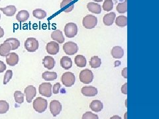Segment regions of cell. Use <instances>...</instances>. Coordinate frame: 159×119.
<instances>
[{"label": "cell", "mask_w": 159, "mask_h": 119, "mask_svg": "<svg viewBox=\"0 0 159 119\" xmlns=\"http://www.w3.org/2000/svg\"><path fill=\"white\" fill-rule=\"evenodd\" d=\"M6 69V65L3 62L0 60V73H3Z\"/></svg>", "instance_id": "38"}, {"label": "cell", "mask_w": 159, "mask_h": 119, "mask_svg": "<svg viewBox=\"0 0 159 119\" xmlns=\"http://www.w3.org/2000/svg\"><path fill=\"white\" fill-rule=\"evenodd\" d=\"M61 65L64 69H69L72 66V61L68 56H64L61 60Z\"/></svg>", "instance_id": "23"}, {"label": "cell", "mask_w": 159, "mask_h": 119, "mask_svg": "<svg viewBox=\"0 0 159 119\" xmlns=\"http://www.w3.org/2000/svg\"><path fill=\"white\" fill-rule=\"evenodd\" d=\"M61 7L65 13L71 12L74 9V6L72 4V0H63L61 3Z\"/></svg>", "instance_id": "14"}, {"label": "cell", "mask_w": 159, "mask_h": 119, "mask_svg": "<svg viewBox=\"0 0 159 119\" xmlns=\"http://www.w3.org/2000/svg\"><path fill=\"white\" fill-rule=\"evenodd\" d=\"M80 81L84 84H89L90 83L93 79V73L91 70L88 69H84L80 73Z\"/></svg>", "instance_id": "3"}, {"label": "cell", "mask_w": 159, "mask_h": 119, "mask_svg": "<svg viewBox=\"0 0 159 119\" xmlns=\"http://www.w3.org/2000/svg\"><path fill=\"white\" fill-rule=\"evenodd\" d=\"M110 119H122V118H121L120 117H119V116L114 115V116H113L112 117H111Z\"/></svg>", "instance_id": "42"}, {"label": "cell", "mask_w": 159, "mask_h": 119, "mask_svg": "<svg viewBox=\"0 0 159 119\" xmlns=\"http://www.w3.org/2000/svg\"><path fill=\"white\" fill-rule=\"evenodd\" d=\"M116 25L119 27H124L127 25V17L123 15L118 16L116 20Z\"/></svg>", "instance_id": "28"}, {"label": "cell", "mask_w": 159, "mask_h": 119, "mask_svg": "<svg viewBox=\"0 0 159 119\" xmlns=\"http://www.w3.org/2000/svg\"><path fill=\"white\" fill-rule=\"evenodd\" d=\"M87 7L89 11L93 13L99 14L102 12L101 6L96 3H94V2L88 3L87 5Z\"/></svg>", "instance_id": "19"}, {"label": "cell", "mask_w": 159, "mask_h": 119, "mask_svg": "<svg viewBox=\"0 0 159 119\" xmlns=\"http://www.w3.org/2000/svg\"><path fill=\"white\" fill-rule=\"evenodd\" d=\"M121 92L122 93L127 95V83H125L124 85L121 87Z\"/></svg>", "instance_id": "39"}, {"label": "cell", "mask_w": 159, "mask_h": 119, "mask_svg": "<svg viewBox=\"0 0 159 119\" xmlns=\"http://www.w3.org/2000/svg\"><path fill=\"white\" fill-rule=\"evenodd\" d=\"M0 1H1V0H0Z\"/></svg>", "instance_id": "46"}, {"label": "cell", "mask_w": 159, "mask_h": 119, "mask_svg": "<svg viewBox=\"0 0 159 119\" xmlns=\"http://www.w3.org/2000/svg\"><path fill=\"white\" fill-rule=\"evenodd\" d=\"M63 51L67 55L72 56L77 53L78 51V46L77 44L74 42H67L64 44Z\"/></svg>", "instance_id": "7"}, {"label": "cell", "mask_w": 159, "mask_h": 119, "mask_svg": "<svg viewBox=\"0 0 159 119\" xmlns=\"http://www.w3.org/2000/svg\"><path fill=\"white\" fill-rule=\"evenodd\" d=\"M61 86L59 83H57L53 86V93L54 94H58L59 93L60 89H61Z\"/></svg>", "instance_id": "37"}, {"label": "cell", "mask_w": 159, "mask_h": 119, "mask_svg": "<svg viewBox=\"0 0 159 119\" xmlns=\"http://www.w3.org/2000/svg\"><path fill=\"white\" fill-rule=\"evenodd\" d=\"M5 41L8 42L10 45H11V50H13V51L17 49L20 46V42L17 38H7L6 41Z\"/></svg>", "instance_id": "31"}, {"label": "cell", "mask_w": 159, "mask_h": 119, "mask_svg": "<svg viewBox=\"0 0 159 119\" xmlns=\"http://www.w3.org/2000/svg\"><path fill=\"white\" fill-rule=\"evenodd\" d=\"M116 17V13L113 12H111L104 15L103 19V22L106 26H111L113 24Z\"/></svg>", "instance_id": "15"}, {"label": "cell", "mask_w": 159, "mask_h": 119, "mask_svg": "<svg viewBox=\"0 0 159 119\" xmlns=\"http://www.w3.org/2000/svg\"><path fill=\"white\" fill-rule=\"evenodd\" d=\"M1 11L3 13L4 15H6L8 17H11L16 14L17 11V8L14 6H9L1 8Z\"/></svg>", "instance_id": "21"}, {"label": "cell", "mask_w": 159, "mask_h": 119, "mask_svg": "<svg viewBox=\"0 0 159 119\" xmlns=\"http://www.w3.org/2000/svg\"><path fill=\"white\" fill-rule=\"evenodd\" d=\"M89 107L94 112H100L103 109V103L99 100H93L91 102Z\"/></svg>", "instance_id": "22"}, {"label": "cell", "mask_w": 159, "mask_h": 119, "mask_svg": "<svg viewBox=\"0 0 159 119\" xmlns=\"http://www.w3.org/2000/svg\"><path fill=\"white\" fill-rule=\"evenodd\" d=\"M81 92L85 97H94L98 94V89L93 86H85L82 88Z\"/></svg>", "instance_id": "11"}, {"label": "cell", "mask_w": 159, "mask_h": 119, "mask_svg": "<svg viewBox=\"0 0 159 119\" xmlns=\"http://www.w3.org/2000/svg\"><path fill=\"white\" fill-rule=\"evenodd\" d=\"M102 64V60L101 59L99 58L97 56H92L89 60V65L92 68H98L100 67Z\"/></svg>", "instance_id": "27"}, {"label": "cell", "mask_w": 159, "mask_h": 119, "mask_svg": "<svg viewBox=\"0 0 159 119\" xmlns=\"http://www.w3.org/2000/svg\"><path fill=\"white\" fill-rule=\"evenodd\" d=\"M33 15L34 17L39 19H43L47 17L46 11L41 9H34L33 11Z\"/></svg>", "instance_id": "29"}, {"label": "cell", "mask_w": 159, "mask_h": 119, "mask_svg": "<svg viewBox=\"0 0 159 119\" xmlns=\"http://www.w3.org/2000/svg\"><path fill=\"white\" fill-rule=\"evenodd\" d=\"M0 19H1V14H0Z\"/></svg>", "instance_id": "45"}, {"label": "cell", "mask_w": 159, "mask_h": 119, "mask_svg": "<svg viewBox=\"0 0 159 119\" xmlns=\"http://www.w3.org/2000/svg\"><path fill=\"white\" fill-rule=\"evenodd\" d=\"M121 75L124 78H127V68H124L121 72Z\"/></svg>", "instance_id": "40"}, {"label": "cell", "mask_w": 159, "mask_h": 119, "mask_svg": "<svg viewBox=\"0 0 159 119\" xmlns=\"http://www.w3.org/2000/svg\"><path fill=\"white\" fill-rule=\"evenodd\" d=\"M61 81L64 86L72 87L75 83V76L72 72H65L62 74Z\"/></svg>", "instance_id": "4"}, {"label": "cell", "mask_w": 159, "mask_h": 119, "mask_svg": "<svg viewBox=\"0 0 159 119\" xmlns=\"http://www.w3.org/2000/svg\"><path fill=\"white\" fill-rule=\"evenodd\" d=\"M15 101L18 104H21L24 101V95L21 91H16L14 93Z\"/></svg>", "instance_id": "33"}, {"label": "cell", "mask_w": 159, "mask_h": 119, "mask_svg": "<svg viewBox=\"0 0 159 119\" xmlns=\"http://www.w3.org/2000/svg\"><path fill=\"white\" fill-rule=\"evenodd\" d=\"M76 65L80 68H84L86 66V59L82 55H77L74 59Z\"/></svg>", "instance_id": "25"}, {"label": "cell", "mask_w": 159, "mask_h": 119, "mask_svg": "<svg viewBox=\"0 0 159 119\" xmlns=\"http://www.w3.org/2000/svg\"><path fill=\"white\" fill-rule=\"evenodd\" d=\"M42 77L45 81H52L57 78V73L56 72H44L42 74Z\"/></svg>", "instance_id": "26"}, {"label": "cell", "mask_w": 159, "mask_h": 119, "mask_svg": "<svg viewBox=\"0 0 159 119\" xmlns=\"http://www.w3.org/2000/svg\"><path fill=\"white\" fill-rule=\"evenodd\" d=\"M82 119H99L98 116L92 112H86L83 115Z\"/></svg>", "instance_id": "36"}, {"label": "cell", "mask_w": 159, "mask_h": 119, "mask_svg": "<svg viewBox=\"0 0 159 119\" xmlns=\"http://www.w3.org/2000/svg\"><path fill=\"white\" fill-rule=\"evenodd\" d=\"M19 62V56L15 52H10L6 56V62L10 66H16Z\"/></svg>", "instance_id": "13"}, {"label": "cell", "mask_w": 159, "mask_h": 119, "mask_svg": "<svg viewBox=\"0 0 159 119\" xmlns=\"http://www.w3.org/2000/svg\"><path fill=\"white\" fill-rule=\"evenodd\" d=\"M126 115H127V113L125 114V119H127V117H126Z\"/></svg>", "instance_id": "44"}, {"label": "cell", "mask_w": 159, "mask_h": 119, "mask_svg": "<svg viewBox=\"0 0 159 119\" xmlns=\"http://www.w3.org/2000/svg\"><path fill=\"white\" fill-rule=\"evenodd\" d=\"M47 52L51 55H56L59 52L60 46L59 44L56 42H50L47 44L46 46Z\"/></svg>", "instance_id": "12"}, {"label": "cell", "mask_w": 159, "mask_h": 119, "mask_svg": "<svg viewBox=\"0 0 159 119\" xmlns=\"http://www.w3.org/2000/svg\"><path fill=\"white\" fill-rule=\"evenodd\" d=\"M48 102L42 97H37L33 101V108L39 113H42L47 110Z\"/></svg>", "instance_id": "1"}, {"label": "cell", "mask_w": 159, "mask_h": 119, "mask_svg": "<svg viewBox=\"0 0 159 119\" xmlns=\"http://www.w3.org/2000/svg\"><path fill=\"white\" fill-rule=\"evenodd\" d=\"M29 17V13L26 10H21L16 15V19L20 23L25 22Z\"/></svg>", "instance_id": "24"}, {"label": "cell", "mask_w": 159, "mask_h": 119, "mask_svg": "<svg viewBox=\"0 0 159 119\" xmlns=\"http://www.w3.org/2000/svg\"><path fill=\"white\" fill-rule=\"evenodd\" d=\"M93 1L96 2H103V0H93Z\"/></svg>", "instance_id": "43"}, {"label": "cell", "mask_w": 159, "mask_h": 119, "mask_svg": "<svg viewBox=\"0 0 159 119\" xmlns=\"http://www.w3.org/2000/svg\"><path fill=\"white\" fill-rule=\"evenodd\" d=\"M52 85L51 83L45 82L39 86V91L41 95L47 97H51L52 95Z\"/></svg>", "instance_id": "8"}, {"label": "cell", "mask_w": 159, "mask_h": 119, "mask_svg": "<svg viewBox=\"0 0 159 119\" xmlns=\"http://www.w3.org/2000/svg\"><path fill=\"white\" fill-rule=\"evenodd\" d=\"M13 76V72L11 70H7L6 72V74H5L4 76V78H3V84L4 85H6L7 84L10 80H11V79L12 78Z\"/></svg>", "instance_id": "35"}, {"label": "cell", "mask_w": 159, "mask_h": 119, "mask_svg": "<svg viewBox=\"0 0 159 119\" xmlns=\"http://www.w3.org/2000/svg\"><path fill=\"white\" fill-rule=\"evenodd\" d=\"M64 33L68 38H74L78 33V27L75 23H67L64 27Z\"/></svg>", "instance_id": "5"}, {"label": "cell", "mask_w": 159, "mask_h": 119, "mask_svg": "<svg viewBox=\"0 0 159 119\" xmlns=\"http://www.w3.org/2000/svg\"><path fill=\"white\" fill-rule=\"evenodd\" d=\"M39 42L34 38H28L25 42V48L29 52H35L39 48Z\"/></svg>", "instance_id": "6"}, {"label": "cell", "mask_w": 159, "mask_h": 119, "mask_svg": "<svg viewBox=\"0 0 159 119\" xmlns=\"http://www.w3.org/2000/svg\"><path fill=\"white\" fill-rule=\"evenodd\" d=\"M51 38L59 44H62L64 42V38L62 31L60 30H55L51 33Z\"/></svg>", "instance_id": "20"}, {"label": "cell", "mask_w": 159, "mask_h": 119, "mask_svg": "<svg viewBox=\"0 0 159 119\" xmlns=\"http://www.w3.org/2000/svg\"><path fill=\"white\" fill-rule=\"evenodd\" d=\"M3 35H4V31H3V29L1 27H0V38L3 37Z\"/></svg>", "instance_id": "41"}, {"label": "cell", "mask_w": 159, "mask_h": 119, "mask_svg": "<svg viewBox=\"0 0 159 119\" xmlns=\"http://www.w3.org/2000/svg\"><path fill=\"white\" fill-rule=\"evenodd\" d=\"M103 9L106 11H110L113 9V3L112 0H106L103 4Z\"/></svg>", "instance_id": "34"}, {"label": "cell", "mask_w": 159, "mask_h": 119, "mask_svg": "<svg viewBox=\"0 0 159 119\" xmlns=\"http://www.w3.org/2000/svg\"><path fill=\"white\" fill-rule=\"evenodd\" d=\"M50 111L54 117H57L62 111V105L57 100H52L50 103Z\"/></svg>", "instance_id": "9"}, {"label": "cell", "mask_w": 159, "mask_h": 119, "mask_svg": "<svg viewBox=\"0 0 159 119\" xmlns=\"http://www.w3.org/2000/svg\"><path fill=\"white\" fill-rule=\"evenodd\" d=\"M111 56L116 59L122 58L124 56V51L121 46H114L111 50Z\"/></svg>", "instance_id": "18"}, {"label": "cell", "mask_w": 159, "mask_h": 119, "mask_svg": "<svg viewBox=\"0 0 159 119\" xmlns=\"http://www.w3.org/2000/svg\"><path fill=\"white\" fill-rule=\"evenodd\" d=\"M116 10L119 13H125L127 11V0L118 3L116 7Z\"/></svg>", "instance_id": "30"}, {"label": "cell", "mask_w": 159, "mask_h": 119, "mask_svg": "<svg viewBox=\"0 0 159 119\" xmlns=\"http://www.w3.org/2000/svg\"><path fill=\"white\" fill-rule=\"evenodd\" d=\"M44 67L48 69H52L55 65V60L54 59L50 56H47L44 58L43 60Z\"/></svg>", "instance_id": "16"}, {"label": "cell", "mask_w": 159, "mask_h": 119, "mask_svg": "<svg viewBox=\"0 0 159 119\" xmlns=\"http://www.w3.org/2000/svg\"><path fill=\"white\" fill-rule=\"evenodd\" d=\"M82 24L84 28L87 29H92L95 28L98 24V19L92 15H88L84 17L82 21Z\"/></svg>", "instance_id": "2"}, {"label": "cell", "mask_w": 159, "mask_h": 119, "mask_svg": "<svg viewBox=\"0 0 159 119\" xmlns=\"http://www.w3.org/2000/svg\"><path fill=\"white\" fill-rule=\"evenodd\" d=\"M11 50V45L8 42L4 41V42L0 45V56L3 57L7 56L8 54L10 53Z\"/></svg>", "instance_id": "17"}, {"label": "cell", "mask_w": 159, "mask_h": 119, "mask_svg": "<svg viewBox=\"0 0 159 119\" xmlns=\"http://www.w3.org/2000/svg\"><path fill=\"white\" fill-rule=\"evenodd\" d=\"M9 109V103L4 100L0 101V114L6 113Z\"/></svg>", "instance_id": "32"}, {"label": "cell", "mask_w": 159, "mask_h": 119, "mask_svg": "<svg viewBox=\"0 0 159 119\" xmlns=\"http://www.w3.org/2000/svg\"><path fill=\"white\" fill-rule=\"evenodd\" d=\"M25 94L26 96L27 102L30 103H31L34 97L37 95L36 88L33 86H29L25 89Z\"/></svg>", "instance_id": "10"}]
</instances>
